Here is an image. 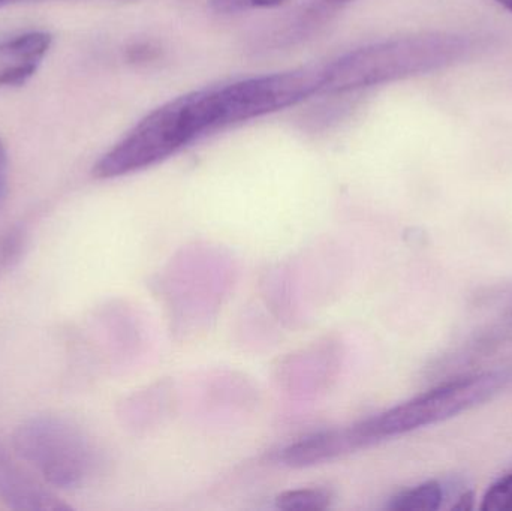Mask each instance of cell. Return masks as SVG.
Returning <instances> with one entry per match:
<instances>
[{
	"mask_svg": "<svg viewBox=\"0 0 512 511\" xmlns=\"http://www.w3.org/2000/svg\"><path fill=\"white\" fill-rule=\"evenodd\" d=\"M225 128L218 87L173 99L147 114L93 165L96 179H117L176 155Z\"/></svg>",
	"mask_w": 512,
	"mask_h": 511,
	"instance_id": "obj_1",
	"label": "cell"
},
{
	"mask_svg": "<svg viewBox=\"0 0 512 511\" xmlns=\"http://www.w3.org/2000/svg\"><path fill=\"white\" fill-rule=\"evenodd\" d=\"M471 50L465 36L427 32L375 42L322 66L321 93H346L381 86L456 65Z\"/></svg>",
	"mask_w": 512,
	"mask_h": 511,
	"instance_id": "obj_2",
	"label": "cell"
},
{
	"mask_svg": "<svg viewBox=\"0 0 512 511\" xmlns=\"http://www.w3.org/2000/svg\"><path fill=\"white\" fill-rule=\"evenodd\" d=\"M512 389V363L489 371L438 381L433 389L379 416L358 423L364 444L381 443L427 426L447 422Z\"/></svg>",
	"mask_w": 512,
	"mask_h": 511,
	"instance_id": "obj_3",
	"label": "cell"
},
{
	"mask_svg": "<svg viewBox=\"0 0 512 511\" xmlns=\"http://www.w3.org/2000/svg\"><path fill=\"white\" fill-rule=\"evenodd\" d=\"M12 446L21 461L57 489L78 488L95 471L92 441L65 417L36 416L26 420L15 429Z\"/></svg>",
	"mask_w": 512,
	"mask_h": 511,
	"instance_id": "obj_4",
	"label": "cell"
},
{
	"mask_svg": "<svg viewBox=\"0 0 512 511\" xmlns=\"http://www.w3.org/2000/svg\"><path fill=\"white\" fill-rule=\"evenodd\" d=\"M322 83V68H303L259 75L219 87L225 125L249 122L256 117L300 104L310 96L319 95Z\"/></svg>",
	"mask_w": 512,
	"mask_h": 511,
	"instance_id": "obj_5",
	"label": "cell"
},
{
	"mask_svg": "<svg viewBox=\"0 0 512 511\" xmlns=\"http://www.w3.org/2000/svg\"><path fill=\"white\" fill-rule=\"evenodd\" d=\"M512 363V333L478 330L469 341L439 357L430 375L438 381Z\"/></svg>",
	"mask_w": 512,
	"mask_h": 511,
	"instance_id": "obj_6",
	"label": "cell"
},
{
	"mask_svg": "<svg viewBox=\"0 0 512 511\" xmlns=\"http://www.w3.org/2000/svg\"><path fill=\"white\" fill-rule=\"evenodd\" d=\"M0 500L12 510L65 511L71 509L38 480L27 474L0 443Z\"/></svg>",
	"mask_w": 512,
	"mask_h": 511,
	"instance_id": "obj_7",
	"label": "cell"
},
{
	"mask_svg": "<svg viewBox=\"0 0 512 511\" xmlns=\"http://www.w3.org/2000/svg\"><path fill=\"white\" fill-rule=\"evenodd\" d=\"M51 44L53 36L42 30L0 41V89L27 83L38 72Z\"/></svg>",
	"mask_w": 512,
	"mask_h": 511,
	"instance_id": "obj_8",
	"label": "cell"
},
{
	"mask_svg": "<svg viewBox=\"0 0 512 511\" xmlns=\"http://www.w3.org/2000/svg\"><path fill=\"white\" fill-rule=\"evenodd\" d=\"M366 447L358 425L310 435L283 450L280 459L289 467L301 468L331 461L352 450Z\"/></svg>",
	"mask_w": 512,
	"mask_h": 511,
	"instance_id": "obj_9",
	"label": "cell"
},
{
	"mask_svg": "<svg viewBox=\"0 0 512 511\" xmlns=\"http://www.w3.org/2000/svg\"><path fill=\"white\" fill-rule=\"evenodd\" d=\"M471 311L478 321V330L512 333V282L475 291Z\"/></svg>",
	"mask_w": 512,
	"mask_h": 511,
	"instance_id": "obj_10",
	"label": "cell"
},
{
	"mask_svg": "<svg viewBox=\"0 0 512 511\" xmlns=\"http://www.w3.org/2000/svg\"><path fill=\"white\" fill-rule=\"evenodd\" d=\"M445 500V488L439 482L421 483L415 488L406 489L393 498L388 509L396 511H436Z\"/></svg>",
	"mask_w": 512,
	"mask_h": 511,
	"instance_id": "obj_11",
	"label": "cell"
},
{
	"mask_svg": "<svg viewBox=\"0 0 512 511\" xmlns=\"http://www.w3.org/2000/svg\"><path fill=\"white\" fill-rule=\"evenodd\" d=\"M331 503L330 492L324 489H298L280 494L276 507L286 511L325 510Z\"/></svg>",
	"mask_w": 512,
	"mask_h": 511,
	"instance_id": "obj_12",
	"label": "cell"
},
{
	"mask_svg": "<svg viewBox=\"0 0 512 511\" xmlns=\"http://www.w3.org/2000/svg\"><path fill=\"white\" fill-rule=\"evenodd\" d=\"M483 511H512V470L490 485L481 500Z\"/></svg>",
	"mask_w": 512,
	"mask_h": 511,
	"instance_id": "obj_13",
	"label": "cell"
},
{
	"mask_svg": "<svg viewBox=\"0 0 512 511\" xmlns=\"http://www.w3.org/2000/svg\"><path fill=\"white\" fill-rule=\"evenodd\" d=\"M289 0H210V6L218 14H240L254 9H273L286 5Z\"/></svg>",
	"mask_w": 512,
	"mask_h": 511,
	"instance_id": "obj_14",
	"label": "cell"
},
{
	"mask_svg": "<svg viewBox=\"0 0 512 511\" xmlns=\"http://www.w3.org/2000/svg\"><path fill=\"white\" fill-rule=\"evenodd\" d=\"M24 248L23 230H8L0 237V273L12 266L20 258Z\"/></svg>",
	"mask_w": 512,
	"mask_h": 511,
	"instance_id": "obj_15",
	"label": "cell"
},
{
	"mask_svg": "<svg viewBox=\"0 0 512 511\" xmlns=\"http://www.w3.org/2000/svg\"><path fill=\"white\" fill-rule=\"evenodd\" d=\"M9 188V162L8 152H6L5 143L0 138V209L5 204L8 197Z\"/></svg>",
	"mask_w": 512,
	"mask_h": 511,
	"instance_id": "obj_16",
	"label": "cell"
},
{
	"mask_svg": "<svg viewBox=\"0 0 512 511\" xmlns=\"http://www.w3.org/2000/svg\"><path fill=\"white\" fill-rule=\"evenodd\" d=\"M475 507V498L474 494L469 491L462 492V494L457 495L456 501H454L451 509L460 510V511H468L472 510Z\"/></svg>",
	"mask_w": 512,
	"mask_h": 511,
	"instance_id": "obj_17",
	"label": "cell"
},
{
	"mask_svg": "<svg viewBox=\"0 0 512 511\" xmlns=\"http://www.w3.org/2000/svg\"><path fill=\"white\" fill-rule=\"evenodd\" d=\"M321 2L327 6H340L345 5V3L352 2V0H321Z\"/></svg>",
	"mask_w": 512,
	"mask_h": 511,
	"instance_id": "obj_18",
	"label": "cell"
},
{
	"mask_svg": "<svg viewBox=\"0 0 512 511\" xmlns=\"http://www.w3.org/2000/svg\"><path fill=\"white\" fill-rule=\"evenodd\" d=\"M21 2H38V0H0V8H3V6L14 5V3Z\"/></svg>",
	"mask_w": 512,
	"mask_h": 511,
	"instance_id": "obj_19",
	"label": "cell"
},
{
	"mask_svg": "<svg viewBox=\"0 0 512 511\" xmlns=\"http://www.w3.org/2000/svg\"><path fill=\"white\" fill-rule=\"evenodd\" d=\"M505 9L512 12V0H498Z\"/></svg>",
	"mask_w": 512,
	"mask_h": 511,
	"instance_id": "obj_20",
	"label": "cell"
}]
</instances>
